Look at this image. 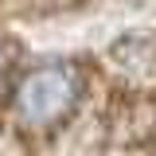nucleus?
<instances>
[{
  "label": "nucleus",
  "mask_w": 156,
  "mask_h": 156,
  "mask_svg": "<svg viewBox=\"0 0 156 156\" xmlns=\"http://www.w3.org/2000/svg\"><path fill=\"white\" fill-rule=\"evenodd\" d=\"M0 74H4V47H0Z\"/></svg>",
  "instance_id": "2"
},
{
  "label": "nucleus",
  "mask_w": 156,
  "mask_h": 156,
  "mask_svg": "<svg viewBox=\"0 0 156 156\" xmlns=\"http://www.w3.org/2000/svg\"><path fill=\"white\" fill-rule=\"evenodd\" d=\"M78 98H82L78 70L62 66V62H51V66H35L20 78L16 94H12V109L23 125L47 129V125H58L62 117H70Z\"/></svg>",
  "instance_id": "1"
}]
</instances>
